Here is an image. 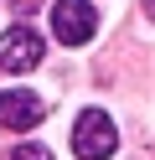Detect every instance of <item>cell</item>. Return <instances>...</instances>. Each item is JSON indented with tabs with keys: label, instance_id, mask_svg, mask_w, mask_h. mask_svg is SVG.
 Returning <instances> with one entry per match:
<instances>
[{
	"label": "cell",
	"instance_id": "1",
	"mask_svg": "<svg viewBox=\"0 0 155 160\" xmlns=\"http://www.w3.org/2000/svg\"><path fill=\"white\" fill-rule=\"evenodd\" d=\"M114 145H119V129L103 108H83L78 124H72V155L78 160H109Z\"/></svg>",
	"mask_w": 155,
	"mask_h": 160
},
{
	"label": "cell",
	"instance_id": "2",
	"mask_svg": "<svg viewBox=\"0 0 155 160\" xmlns=\"http://www.w3.org/2000/svg\"><path fill=\"white\" fill-rule=\"evenodd\" d=\"M93 31H98V11H93L88 0H57V5H52V36H57L62 47L93 42Z\"/></svg>",
	"mask_w": 155,
	"mask_h": 160
},
{
	"label": "cell",
	"instance_id": "3",
	"mask_svg": "<svg viewBox=\"0 0 155 160\" xmlns=\"http://www.w3.org/2000/svg\"><path fill=\"white\" fill-rule=\"evenodd\" d=\"M0 67H5V72L41 67V36L31 31V26H10V31L0 36Z\"/></svg>",
	"mask_w": 155,
	"mask_h": 160
},
{
	"label": "cell",
	"instance_id": "4",
	"mask_svg": "<svg viewBox=\"0 0 155 160\" xmlns=\"http://www.w3.org/2000/svg\"><path fill=\"white\" fill-rule=\"evenodd\" d=\"M47 119V103H41V93H31V88H5L0 93V124L5 129H31Z\"/></svg>",
	"mask_w": 155,
	"mask_h": 160
},
{
	"label": "cell",
	"instance_id": "5",
	"mask_svg": "<svg viewBox=\"0 0 155 160\" xmlns=\"http://www.w3.org/2000/svg\"><path fill=\"white\" fill-rule=\"evenodd\" d=\"M10 160H52V150H47V145H16Z\"/></svg>",
	"mask_w": 155,
	"mask_h": 160
},
{
	"label": "cell",
	"instance_id": "6",
	"mask_svg": "<svg viewBox=\"0 0 155 160\" xmlns=\"http://www.w3.org/2000/svg\"><path fill=\"white\" fill-rule=\"evenodd\" d=\"M140 11H145V16H150V21H155V0H140Z\"/></svg>",
	"mask_w": 155,
	"mask_h": 160
},
{
	"label": "cell",
	"instance_id": "7",
	"mask_svg": "<svg viewBox=\"0 0 155 160\" xmlns=\"http://www.w3.org/2000/svg\"><path fill=\"white\" fill-rule=\"evenodd\" d=\"M10 5H16V11H31V5H36V0H10Z\"/></svg>",
	"mask_w": 155,
	"mask_h": 160
}]
</instances>
